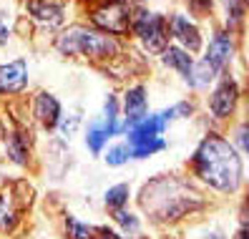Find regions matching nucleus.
<instances>
[{
  "mask_svg": "<svg viewBox=\"0 0 249 239\" xmlns=\"http://www.w3.org/2000/svg\"><path fill=\"white\" fill-rule=\"evenodd\" d=\"M196 174L207 184L222 191H234L242 182V159L234 151V146L222 136H207L196 148L194 156Z\"/></svg>",
  "mask_w": 249,
  "mask_h": 239,
  "instance_id": "nucleus-1",
  "label": "nucleus"
},
{
  "mask_svg": "<svg viewBox=\"0 0 249 239\" xmlns=\"http://www.w3.org/2000/svg\"><path fill=\"white\" fill-rule=\"evenodd\" d=\"M141 206L156 219H179L181 214L201 206V199L194 189L181 184L179 179H156L141 191Z\"/></svg>",
  "mask_w": 249,
  "mask_h": 239,
  "instance_id": "nucleus-2",
  "label": "nucleus"
},
{
  "mask_svg": "<svg viewBox=\"0 0 249 239\" xmlns=\"http://www.w3.org/2000/svg\"><path fill=\"white\" fill-rule=\"evenodd\" d=\"M55 48L66 55H91V58H104L119 53V43L111 36L89 31L83 25H73L68 31H63L55 38Z\"/></svg>",
  "mask_w": 249,
  "mask_h": 239,
  "instance_id": "nucleus-3",
  "label": "nucleus"
},
{
  "mask_svg": "<svg viewBox=\"0 0 249 239\" xmlns=\"http://www.w3.org/2000/svg\"><path fill=\"white\" fill-rule=\"evenodd\" d=\"M128 28L146 43V48H149V51L159 53V51L166 48L169 28H166V20L161 18V16H151V13L136 8L134 16H131V25Z\"/></svg>",
  "mask_w": 249,
  "mask_h": 239,
  "instance_id": "nucleus-4",
  "label": "nucleus"
},
{
  "mask_svg": "<svg viewBox=\"0 0 249 239\" xmlns=\"http://www.w3.org/2000/svg\"><path fill=\"white\" fill-rule=\"evenodd\" d=\"M91 20L108 33H126L131 25V8L121 0H108L91 13Z\"/></svg>",
  "mask_w": 249,
  "mask_h": 239,
  "instance_id": "nucleus-5",
  "label": "nucleus"
},
{
  "mask_svg": "<svg viewBox=\"0 0 249 239\" xmlns=\"http://www.w3.org/2000/svg\"><path fill=\"white\" fill-rule=\"evenodd\" d=\"M31 194H33V191H28V194H23V197H18L16 189L0 191V232L16 227V221H18V209H20V206H28V204L33 202Z\"/></svg>",
  "mask_w": 249,
  "mask_h": 239,
  "instance_id": "nucleus-6",
  "label": "nucleus"
},
{
  "mask_svg": "<svg viewBox=\"0 0 249 239\" xmlns=\"http://www.w3.org/2000/svg\"><path fill=\"white\" fill-rule=\"evenodd\" d=\"M237 98H239V88L234 81H224L222 86L214 91L212 101H209V109L216 118H224L234 111V106H237Z\"/></svg>",
  "mask_w": 249,
  "mask_h": 239,
  "instance_id": "nucleus-7",
  "label": "nucleus"
},
{
  "mask_svg": "<svg viewBox=\"0 0 249 239\" xmlns=\"http://www.w3.org/2000/svg\"><path fill=\"white\" fill-rule=\"evenodd\" d=\"M28 83V66L25 61H13L8 66H0V91L18 93Z\"/></svg>",
  "mask_w": 249,
  "mask_h": 239,
  "instance_id": "nucleus-8",
  "label": "nucleus"
},
{
  "mask_svg": "<svg viewBox=\"0 0 249 239\" xmlns=\"http://www.w3.org/2000/svg\"><path fill=\"white\" fill-rule=\"evenodd\" d=\"M166 121H164V116H149V118H141V121L131 129L128 133V141L134 144V146H141V144H149V141H156L159 139V133L164 131Z\"/></svg>",
  "mask_w": 249,
  "mask_h": 239,
  "instance_id": "nucleus-9",
  "label": "nucleus"
},
{
  "mask_svg": "<svg viewBox=\"0 0 249 239\" xmlns=\"http://www.w3.org/2000/svg\"><path fill=\"white\" fill-rule=\"evenodd\" d=\"M169 31H171V36L177 38L181 46H186L189 51H199L201 48V38H199V31H196V25L194 23H189L184 16H174L171 20H169Z\"/></svg>",
  "mask_w": 249,
  "mask_h": 239,
  "instance_id": "nucleus-10",
  "label": "nucleus"
},
{
  "mask_svg": "<svg viewBox=\"0 0 249 239\" xmlns=\"http://www.w3.org/2000/svg\"><path fill=\"white\" fill-rule=\"evenodd\" d=\"M28 13L46 25H58L63 20V8L58 0H28Z\"/></svg>",
  "mask_w": 249,
  "mask_h": 239,
  "instance_id": "nucleus-11",
  "label": "nucleus"
},
{
  "mask_svg": "<svg viewBox=\"0 0 249 239\" xmlns=\"http://www.w3.org/2000/svg\"><path fill=\"white\" fill-rule=\"evenodd\" d=\"M231 53H234V46H231L229 36H227V33H216L214 40L209 43V53H207V58H204V61L219 71L222 66H227V63L231 61Z\"/></svg>",
  "mask_w": 249,
  "mask_h": 239,
  "instance_id": "nucleus-12",
  "label": "nucleus"
},
{
  "mask_svg": "<svg viewBox=\"0 0 249 239\" xmlns=\"http://www.w3.org/2000/svg\"><path fill=\"white\" fill-rule=\"evenodd\" d=\"M36 118L46 129H53L58 124V118H61V106H58V101L51 93H38L36 96Z\"/></svg>",
  "mask_w": 249,
  "mask_h": 239,
  "instance_id": "nucleus-13",
  "label": "nucleus"
},
{
  "mask_svg": "<svg viewBox=\"0 0 249 239\" xmlns=\"http://www.w3.org/2000/svg\"><path fill=\"white\" fill-rule=\"evenodd\" d=\"M141 118H146V96H143V88L136 86L126 93V124L124 126L134 129Z\"/></svg>",
  "mask_w": 249,
  "mask_h": 239,
  "instance_id": "nucleus-14",
  "label": "nucleus"
},
{
  "mask_svg": "<svg viewBox=\"0 0 249 239\" xmlns=\"http://www.w3.org/2000/svg\"><path fill=\"white\" fill-rule=\"evenodd\" d=\"M161 61H164L169 68L179 71L184 78L189 76V71H192V66H194V63H192V55H189L186 51H181V48H164Z\"/></svg>",
  "mask_w": 249,
  "mask_h": 239,
  "instance_id": "nucleus-15",
  "label": "nucleus"
},
{
  "mask_svg": "<svg viewBox=\"0 0 249 239\" xmlns=\"http://www.w3.org/2000/svg\"><path fill=\"white\" fill-rule=\"evenodd\" d=\"M5 148H8V156L16 164H28V144L23 139V133H10Z\"/></svg>",
  "mask_w": 249,
  "mask_h": 239,
  "instance_id": "nucleus-16",
  "label": "nucleus"
},
{
  "mask_svg": "<svg viewBox=\"0 0 249 239\" xmlns=\"http://www.w3.org/2000/svg\"><path fill=\"white\" fill-rule=\"evenodd\" d=\"M214 76H216V68H214V66H209L207 61H201V63L192 66V71H189L186 81L192 83V86H207Z\"/></svg>",
  "mask_w": 249,
  "mask_h": 239,
  "instance_id": "nucleus-17",
  "label": "nucleus"
},
{
  "mask_svg": "<svg viewBox=\"0 0 249 239\" xmlns=\"http://www.w3.org/2000/svg\"><path fill=\"white\" fill-rule=\"evenodd\" d=\"M66 234H68V239H93V229L81 224L76 217L66 219Z\"/></svg>",
  "mask_w": 249,
  "mask_h": 239,
  "instance_id": "nucleus-18",
  "label": "nucleus"
},
{
  "mask_svg": "<svg viewBox=\"0 0 249 239\" xmlns=\"http://www.w3.org/2000/svg\"><path fill=\"white\" fill-rule=\"evenodd\" d=\"M126 199H128V184H119L106 191V204L111 209H119L121 204H126Z\"/></svg>",
  "mask_w": 249,
  "mask_h": 239,
  "instance_id": "nucleus-19",
  "label": "nucleus"
},
{
  "mask_svg": "<svg viewBox=\"0 0 249 239\" xmlns=\"http://www.w3.org/2000/svg\"><path fill=\"white\" fill-rule=\"evenodd\" d=\"M111 136V129L108 126H93L89 131V146H91V151H101V146H104V141Z\"/></svg>",
  "mask_w": 249,
  "mask_h": 239,
  "instance_id": "nucleus-20",
  "label": "nucleus"
},
{
  "mask_svg": "<svg viewBox=\"0 0 249 239\" xmlns=\"http://www.w3.org/2000/svg\"><path fill=\"white\" fill-rule=\"evenodd\" d=\"M128 156H131V148L121 144V146H113V148H111L108 156H106V161L111 164V166H121V164H124Z\"/></svg>",
  "mask_w": 249,
  "mask_h": 239,
  "instance_id": "nucleus-21",
  "label": "nucleus"
},
{
  "mask_svg": "<svg viewBox=\"0 0 249 239\" xmlns=\"http://www.w3.org/2000/svg\"><path fill=\"white\" fill-rule=\"evenodd\" d=\"M161 148H164V141H159V139H156V141H149V144L136 146L131 154H134L136 159H143V156H149V154H154V151H161Z\"/></svg>",
  "mask_w": 249,
  "mask_h": 239,
  "instance_id": "nucleus-22",
  "label": "nucleus"
},
{
  "mask_svg": "<svg viewBox=\"0 0 249 239\" xmlns=\"http://www.w3.org/2000/svg\"><path fill=\"white\" fill-rule=\"evenodd\" d=\"M116 221H119L124 229H128V232H136V229H139L136 217H134V214H126L124 209H116Z\"/></svg>",
  "mask_w": 249,
  "mask_h": 239,
  "instance_id": "nucleus-23",
  "label": "nucleus"
},
{
  "mask_svg": "<svg viewBox=\"0 0 249 239\" xmlns=\"http://www.w3.org/2000/svg\"><path fill=\"white\" fill-rule=\"evenodd\" d=\"M189 8H192L196 16H207L212 10V0H189Z\"/></svg>",
  "mask_w": 249,
  "mask_h": 239,
  "instance_id": "nucleus-24",
  "label": "nucleus"
},
{
  "mask_svg": "<svg viewBox=\"0 0 249 239\" xmlns=\"http://www.w3.org/2000/svg\"><path fill=\"white\" fill-rule=\"evenodd\" d=\"M98 234H101V239H124V237H119L116 232H108V229H98Z\"/></svg>",
  "mask_w": 249,
  "mask_h": 239,
  "instance_id": "nucleus-25",
  "label": "nucleus"
},
{
  "mask_svg": "<svg viewBox=\"0 0 249 239\" xmlns=\"http://www.w3.org/2000/svg\"><path fill=\"white\" fill-rule=\"evenodd\" d=\"M204 239H224V237L219 234V232H212V234H207V237H204Z\"/></svg>",
  "mask_w": 249,
  "mask_h": 239,
  "instance_id": "nucleus-26",
  "label": "nucleus"
}]
</instances>
